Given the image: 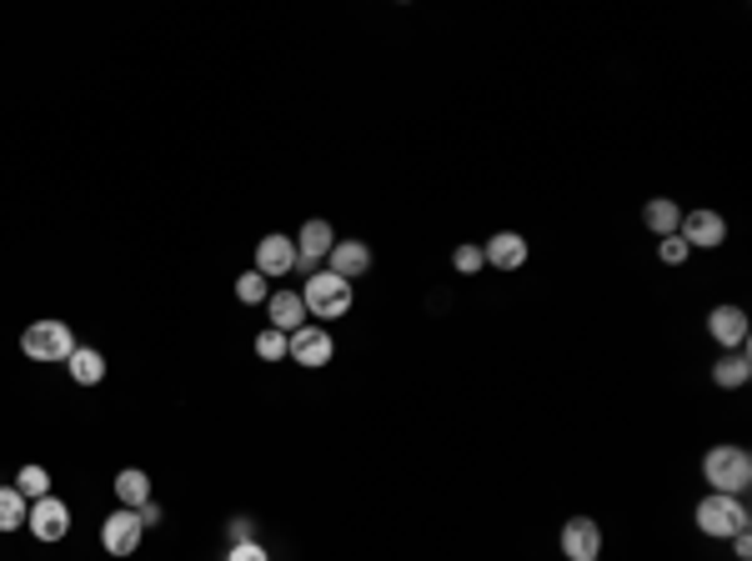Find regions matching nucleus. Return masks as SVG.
<instances>
[{
    "label": "nucleus",
    "instance_id": "f257e3e1",
    "mask_svg": "<svg viewBox=\"0 0 752 561\" xmlns=\"http://www.w3.org/2000/svg\"><path fill=\"white\" fill-rule=\"evenodd\" d=\"M692 517H698V532L713 536V541H732L738 532H748V526H752L748 501H742V496H723V492L702 496Z\"/></svg>",
    "mask_w": 752,
    "mask_h": 561
},
{
    "label": "nucleus",
    "instance_id": "f03ea898",
    "mask_svg": "<svg viewBox=\"0 0 752 561\" xmlns=\"http://www.w3.org/2000/svg\"><path fill=\"white\" fill-rule=\"evenodd\" d=\"M702 482L723 496H742L752 486V457L742 446H713L702 457Z\"/></svg>",
    "mask_w": 752,
    "mask_h": 561
},
{
    "label": "nucleus",
    "instance_id": "7ed1b4c3",
    "mask_svg": "<svg viewBox=\"0 0 752 561\" xmlns=\"http://www.w3.org/2000/svg\"><path fill=\"white\" fill-rule=\"evenodd\" d=\"M21 352H26V361H71V352H76V331L65 327V321H30L26 331H21Z\"/></svg>",
    "mask_w": 752,
    "mask_h": 561
},
{
    "label": "nucleus",
    "instance_id": "20e7f679",
    "mask_svg": "<svg viewBox=\"0 0 752 561\" xmlns=\"http://www.w3.org/2000/svg\"><path fill=\"white\" fill-rule=\"evenodd\" d=\"M301 301H306V316L337 321V316L351 311V281H341V276H331V271H316V276H306Z\"/></svg>",
    "mask_w": 752,
    "mask_h": 561
},
{
    "label": "nucleus",
    "instance_id": "39448f33",
    "mask_svg": "<svg viewBox=\"0 0 752 561\" xmlns=\"http://www.w3.org/2000/svg\"><path fill=\"white\" fill-rule=\"evenodd\" d=\"M331 356H337V341H331V331L326 327H312V321H306L301 331H291V352H286V361L306 366V371H322Z\"/></svg>",
    "mask_w": 752,
    "mask_h": 561
},
{
    "label": "nucleus",
    "instance_id": "423d86ee",
    "mask_svg": "<svg viewBox=\"0 0 752 561\" xmlns=\"http://www.w3.org/2000/svg\"><path fill=\"white\" fill-rule=\"evenodd\" d=\"M26 532L36 536V541H65V532H71V507H65L61 496H40V501H30Z\"/></svg>",
    "mask_w": 752,
    "mask_h": 561
},
{
    "label": "nucleus",
    "instance_id": "0eeeda50",
    "mask_svg": "<svg viewBox=\"0 0 752 561\" xmlns=\"http://www.w3.org/2000/svg\"><path fill=\"white\" fill-rule=\"evenodd\" d=\"M251 271H261L266 281L291 276V271H297V235H281V231L261 235V241H256V266H251Z\"/></svg>",
    "mask_w": 752,
    "mask_h": 561
},
{
    "label": "nucleus",
    "instance_id": "6e6552de",
    "mask_svg": "<svg viewBox=\"0 0 752 561\" xmlns=\"http://www.w3.org/2000/svg\"><path fill=\"white\" fill-rule=\"evenodd\" d=\"M141 536H146V526H141V517H136L130 507H116L101 522V547L111 551V557H130V551L141 547Z\"/></svg>",
    "mask_w": 752,
    "mask_h": 561
},
{
    "label": "nucleus",
    "instance_id": "1a4fd4ad",
    "mask_svg": "<svg viewBox=\"0 0 752 561\" xmlns=\"http://www.w3.org/2000/svg\"><path fill=\"white\" fill-rule=\"evenodd\" d=\"M677 235H682V241H688L692 251H717V246L727 241L723 211H707V206L688 211V216H682V226H677Z\"/></svg>",
    "mask_w": 752,
    "mask_h": 561
},
{
    "label": "nucleus",
    "instance_id": "9d476101",
    "mask_svg": "<svg viewBox=\"0 0 752 561\" xmlns=\"http://www.w3.org/2000/svg\"><path fill=\"white\" fill-rule=\"evenodd\" d=\"M481 256H487V266L492 271H522L527 266V256H532V246H527V235L522 231H497V235H487L481 241Z\"/></svg>",
    "mask_w": 752,
    "mask_h": 561
},
{
    "label": "nucleus",
    "instance_id": "9b49d317",
    "mask_svg": "<svg viewBox=\"0 0 752 561\" xmlns=\"http://www.w3.org/2000/svg\"><path fill=\"white\" fill-rule=\"evenodd\" d=\"M707 336H713L723 352H742V346H748V311L732 306V301L713 306V311H707Z\"/></svg>",
    "mask_w": 752,
    "mask_h": 561
},
{
    "label": "nucleus",
    "instance_id": "f8f14e48",
    "mask_svg": "<svg viewBox=\"0 0 752 561\" xmlns=\"http://www.w3.org/2000/svg\"><path fill=\"white\" fill-rule=\"evenodd\" d=\"M562 557L567 561H602V526L592 517L562 522Z\"/></svg>",
    "mask_w": 752,
    "mask_h": 561
},
{
    "label": "nucleus",
    "instance_id": "ddd939ff",
    "mask_svg": "<svg viewBox=\"0 0 752 561\" xmlns=\"http://www.w3.org/2000/svg\"><path fill=\"white\" fill-rule=\"evenodd\" d=\"M331 246H337V231H331V221H306L297 235V266L306 276L322 271V262L331 256Z\"/></svg>",
    "mask_w": 752,
    "mask_h": 561
},
{
    "label": "nucleus",
    "instance_id": "4468645a",
    "mask_svg": "<svg viewBox=\"0 0 752 561\" xmlns=\"http://www.w3.org/2000/svg\"><path fill=\"white\" fill-rule=\"evenodd\" d=\"M326 271L341 276V281H362L372 271V246L366 241H337L331 256H326Z\"/></svg>",
    "mask_w": 752,
    "mask_h": 561
},
{
    "label": "nucleus",
    "instance_id": "2eb2a0df",
    "mask_svg": "<svg viewBox=\"0 0 752 561\" xmlns=\"http://www.w3.org/2000/svg\"><path fill=\"white\" fill-rule=\"evenodd\" d=\"M266 316H272V327L276 331H301L306 327V301H301V291H272L266 296Z\"/></svg>",
    "mask_w": 752,
    "mask_h": 561
},
{
    "label": "nucleus",
    "instance_id": "dca6fc26",
    "mask_svg": "<svg viewBox=\"0 0 752 561\" xmlns=\"http://www.w3.org/2000/svg\"><path fill=\"white\" fill-rule=\"evenodd\" d=\"M713 381L723 386V392H738V386H748V381H752V356H748V346H742V352H723V356H717Z\"/></svg>",
    "mask_w": 752,
    "mask_h": 561
},
{
    "label": "nucleus",
    "instance_id": "f3484780",
    "mask_svg": "<svg viewBox=\"0 0 752 561\" xmlns=\"http://www.w3.org/2000/svg\"><path fill=\"white\" fill-rule=\"evenodd\" d=\"M642 226L662 241V235H673L677 226H682V206H677L673 196H652L648 206H642Z\"/></svg>",
    "mask_w": 752,
    "mask_h": 561
},
{
    "label": "nucleus",
    "instance_id": "a211bd4d",
    "mask_svg": "<svg viewBox=\"0 0 752 561\" xmlns=\"http://www.w3.org/2000/svg\"><path fill=\"white\" fill-rule=\"evenodd\" d=\"M111 486H116V501H121V507H130V511L151 501V476H146L141 467H121Z\"/></svg>",
    "mask_w": 752,
    "mask_h": 561
},
{
    "label": "nucleus",
    "instance_id": "6ab92c4d",
    "mask_svg": "<svg viewBox=\"0 0 752 561\" xmlns=\"http://www.w3.org/2000/svg\"><path fill=\"white\" fill-rule=\"evenodd\" d=\"M65 371H71L76 386H101V381H105V356L96 352V346H76L71 361H65Z\"/></svg>",
    "mask_w": 752,
    "mask_h": 561
},
{
    "label": "nucleus",
    "instance_id": "aec40b11",
    "mask_svg": "<svg viewBox=\"0 0 752 561\" xmlns=\"http://www.w3.org/2000/svg\"><path fill=\"white\" fill-rule=\"evenodd\" d=\"M26 511H30V501L15 486H0V532H21L26 526Z\"/></svg>",
    "mask_w": 752,
    "mask_h": 561
},
{
    "label": "nucleus",
    "instance_id": "412c9836",
    "mask_svg": "<svg viewBox=\"0 0 752 561\" xmlns=\"http://www.w3.org/2000/svg\"><path fill=\"white\" fill-rule=\"evenodd\" d=\"M266 296H272V281H266L261 271L236 276V301H241V306H266Z\"/></svg>",
    "mask_w": 752,
    "mask_h": 561
},
{
    "label": "nucleus",
    "instance_id": "4be33fe9",
    "mask_svg": "<svg viewBox=\"0 0 752 561\" xmlns=\"http://www.w3.org/2000/svg\"><path fill=\"white\" fill-rule=\"evenodd\" d=\"M15 492L26 496V501L51 496V471H46V467H21V471H15Z\"/></svg>",
    "mask_w": 752,
    "mask_h": 561
},
{
    "label": "nucleus",
    "instance_id": "5701e85b",
    "mask_svg": "<svg viewBox=\"0 0 752 561\" xmlns=\"http://www.w3.org/2000/svg\"><path fill=\"white\" fill-rule=\"evenodd\" d=\"M286 352H291V336H286V331L266 327L256 336V356H261V361H286Z\"/></svg>",
    "mask_w": 752,
    "mask_h": 561
},
{
    "label": "nucleus",
    "instance_id": "b1692460",
    "mask_svg": "<svg viewBox=\"0 0 752 561\" xmlns=\"http://www.w3.org/2000/svg\"><path fill=\"white\" fill-rule=\"evenodd\" d=\"M481 266H487V256H481L477 241H462V246L452 251V271H456V276H477Z\"/></svg>",
    "mask_w": 752,
    "mask_h": 561
},
{
    "label": "nucleus",
    "instance_id": "393cba45",
    "mask_svg": "<svg viewBox=\"0 0 752 561\" xmlns=\"http://www.w3.org/2000/svg\"><path fill=\"white\" fill-rule=\"evenodd\" d=\"M688 256H692V246H688V241H682L677 231L657 241V262H662V266H688Z\"/></svg>",
    "mask_w": 752,
    "mask_h": 561
},
{
    "label": "nucleus",
    "instance_id": "a878e982",
    "mask_svg": "<svg viewBox=\"0 0 752 561\" xmlns=\"http://www.w3.org/2000/svg\"><path fill=\"white\" fill-rule=\"evenodd\" d=\"M226 561H272V551L261 547V541H236V547L226 551Z\"/></svg>",
    "mask_w": 752,
    "mask_h": 561
},
{
    "label": "nucleus",
    "instance_id": "bb28decb",
    "mask_svg": "<svg viewBox=\"0 0 752 561\" xmlns=\"http://www.w3.org/2000/svg\"><path fill=\"white\" fill-rule=\"evenodd\" d=\"M226 541H256V522H251V517H231V522H226Z\"/></svg>",
    "mask_w": 752,
    "mask_h": 561
},
{
    "label": "nucleus",
    "instance_id": "cd10ccee",
    "mask_svg": "<svg viewBox=\"0 0 752 561\" xmlns=\"http://www.w3.org/2000/svg\"><path fill=\"white\" fill-rule=\"evenodd\" d=\"M136 517H141V526H161V522H166V511L156 507V496H151L146 507H136Z\"/></svg>",
    "mask_w": 752,
    "mask_h": 561
},
{
    "label": "nucleus",
    "instance_id": "c85d7f7f",
    "mask_svg": "<svg viewBox=\"0 0 752 561\" xmlns=\"http://www.w3.org/2000/svg\"><path fill=\"white\" fill-rule=\"evenodd\" d=\"M732 557H738V561H748V557H752V526H748V532L732 536Z\"/></svg>",
    "mask_w": 752,
    "mask_h": 561
}]
</instances>
